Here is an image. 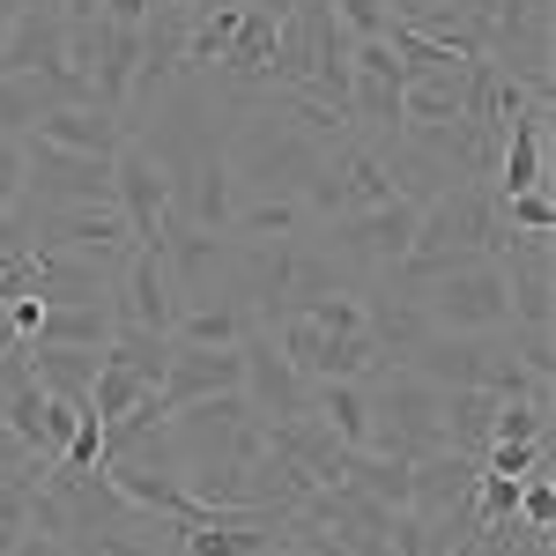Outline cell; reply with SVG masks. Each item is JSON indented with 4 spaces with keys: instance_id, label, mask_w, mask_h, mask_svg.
Instances as JSON below:
<instances>
[{
    "instance_id": "6da1fadb",
    "label": "cell",
    "mask_w": 556,
    "mask_h": 556,
    "mask_svg": "<svg viewBox=\"0 0 556 556\" xmlns=\"http://www.w3.org/2000/svg\"><path fill=\"white\" fill-rule=\"evenodd\" d=\"M513 238L505 223V201L490 178H453L445 193L424 201V223H416V245L393 267V282H424L438 267H460V260H497V245Z\"/></svg>"
},
{
    "instance_id": "7a4b0ae2",
    "label": "cell",
    "mask_w": 556,
    "mask_h": 556,
    "mask_svg": "<svg viewBox=\"0 0 556 556\" xmlns=\"http://www.w3.org/2000/svg\"><path fill=\"white\" fill-rule=\"evenodd\" d=\"M371 393V445L364 453H401V460H424L445 445V386H430L408 364H386L364 379Z\"/></svg>"
},
{
    "instance_id": "3957f363",
    "label": "cell",
    "mask_w": 556,
    "mask_h": 556,
    "mask_svg": "<svg viewBox=\"0 0 556 556\" xmlns=\"http://www.w3.org/2000/svg\"><path fill=\"white\" fill-rule=\"evenodd\" d=\"M401 290L416 298L430 334H505L513 327V298H505L497 260H460V267H438L424 282H401Z\"/></svg>"
},
{
    "instance_id": "277c9868",
    "label": "cell",
    "mask_w": 556,
    "mask_h": 556,
    "mask_svg": "<svg viewBox=\"0 0 556 556\" xmlns=\"http://www.w3.org/2000/svg\"><path fill=\"white\" fill-rule=\"evenodd\" d=\"M416 223H424V201L393 193V201H379V208L334 215V223L319 230V245L342 260V267H356L364 282H386V275L408 260V245H416Z\"/></svg>"
},
{
    "instance_id": "5b68a950",
    "label": "cell",
    "mask_w": 556,
    "mask_h": 556,
    "mask_svg": "<svg viewBox=\"0 0 556 556\" xmlns=\"http://www.w3.org/2000/svg\"><path fill=\"white\" fill-rule=\"evenodd\" d=\"M30 245L89 260L97 275L119 282L134 260V230H127V215H119V201H75V208H30Z\"/></svg>"
},
{
    "instance_id": "8992f818",
    "label": "cell",
    "mask_w": 556,
    "mask_h": 556,
    "mask_svg": "<svg viewBox=\"0 0 556 556\" xmlns=\"http://www.w3.org/2000/svg\"><path fill=\"white\" fill-rule=\"evenodd\" d=\"M267 334H275V349L290 356V371H298L304 386H319V379H371V371H386V349H379L371 327H364V334H334V327H319L312 312H282Z\"/></svg>"
},
{
    "instance_id": "52a82bcc",
    "label": "cell",
    "mask_w": 556,
    "mask_h": 556,
    "mask_svg": "<svg viewBox=\"0 0 556 556\" xmlns=\"http://www.w3.org/2000/svg\"><path fill=\"white\" fill-rule=\"evenodd\" d=\"M75 201H112V156L52 149L23 134V208H75Z\"/></svg>"
},
{
    "instance_id": "ba28073f",
    "label": "cell",
    "mask_w": 556,
    "mask_h": 556,
    "mask_svg": "<svg viewBox=\"0 0 556 556\" xmlns=\"http://www.w3.org/2000/svg\"><path fill=\"white\" fill-rule=\"evenodd\" d=\"M112 201H119V215H127L134 245H164V223H172V178H164L156 156H149L141 134H127L119 156H112Z\"/></svg>"
},
{
    "instance_id": "9c48e42d",
    "label": "cell",
    "mask_w": 556,
    "mask_h": 556,
    "mask_svg": "<svg viewBox=\"0 0 556 556\" xmlns=\"http://www.w3.org/2000/svg\"><path fill=\"white\" fill-rule=\"evenodd\" d=\"M208 393H245V356H238V349L172 342V364H164V379H156V408L172 416L186 401H208Z\"/></svg>"
},
{
    "instance_id": "30bf717a",
    "label": "cell",
    "mask_w": 556,
    "mask_h": 556,
    "mask_svg": "<svg viewBox=\"0 0 556 556\" xmlns=\"http://www.w3.org/2000/svg\"><path fill=\"white\" fill-rule=\"evenodd\" d=\"M267 445H275V453H282V460H290L312 490L349 482V453H356V445H342V438L319 424L312 408H304V416H275V424H267Z\"/></svg>"
},
{
    "instance_id": "8fae6325",
    "label": "cell",
    "mask_w": 556,
    "mask_h": 556,
    "mask_svg": "<svg viewBox=\"0 0 556 556\" xmlns=\"http://www.w3.org/2000/svg\"><path fill=\"white\" fill-rule=\"evenodd\" d=\"M238 356H245V401H253L267 424H275V416H304V408H312V386L290 371V356L275 349V334H267V327H253V334L238 342Z\"/></svg>"
},
{
    "instance_id": "7c38bea8",
    "label": "cell",
    "mask_w": 556,
    "mask_h": 556,
    "mask_svg": "<svg viewBox=\"0 0 556 556\" xmlns=\"http://www.w3.org/2000/svg\"><path fill=\"white\" fill-rule=\"evenodd\" d=\"M112 312H119V327H141V334H172L178 298H172V275H164V253H156V245H134V260H127V275H119V298H112Z\"/></svg>"
},
{
    "instance_id": "4fadbf2b",
    "label": "cell",
    "mask_w": 556,
    "mask_h": 556,
    "mask_svg": "<svg viewBox=\"0 0 556 556\" xmlns=\"http://www.w3.org/2000/svg\"><path fill=\"white\" fill-rule=\"evenodd\" d=\"M30 134H38V141H52V149L119 156V141H127V119H119V112H104V104H45Z\"/></svg>"
},
{
    "instance_id": "5bb4252c",
    "label": "cell",
    "mask_w": 556,
    "mask_h": 556,
    "mask_svg": "<svg viewBox=\"0 0 556 556\" xmlns=\"http://www.w3.org/2000/svg\"><path fill=\"white\" fill-rule=\"evenodd\" d=\"M97 356H104V349L23 342V364H30V379H38L52 401H67V408H89V386H97Z\"/></svg>"
},
{
    "instance_id": "9a60e30c",
    "label": "cell",
    "mask_w": 556,
    "mask_h": 556,
    "mask_svg": "<svg viewBox=\"0 0 556 556\" xmlns=\"http://www.w3.org/2000/svg\"><path fill=\"white\" fill-rule=\"evenodd\" d=\"M497 401L505 393H490V386H445V445L482 468V453H490V438H497Z\"/></svg>"
},
{
    "instance_id": "2e32d148",
    "label": "cell",
    "mask_w": 556,
    "mask_h": 556,
    "mask_svg": "<svg viewBox=\"0 0 556 556\" xmlns=\"http://www.w3.org/2000/svg\"><path fill=\"white\" fill-rule=\"evenodd\" d=\"M312 416L334 430L342 445H371V393H364V379H319L312 386Z\"/></svg>"
},
{
    "instance_id": "e0dca14e",
    "label": "cell",
    "mask_w": 556,
    "mask_h": 556,
    "mask_svg": "<svg viewBox=\"0 0 556 556\" xmlns=\"http://www.w3.org/2000/svg\"><path fill=\"white\" fill-rule=\"evenodd\" d=\"M253 334V312L238 298H215V304H186L172 319V342H193V349H238Z\"/></svg>"
},
{
    "instance_id": "ac0fdd59",
    "label": "cell",
    "mask_w": 556,
    "mask_h": 556,
    "mask_svg": "<svg viewBox=\"0 0 556 556\" xmlns=\"http://www.w3.org/2000/svg\"><path fill=\"white\" fill-rule=\"evenodd\" d=\"M112 334H119L112 298L104 304H45V319H38V342H67V349H104Z\"/></svg>"
},
{
    "instance_id": "d6986e66",
    "label": "cell",
    "mask_w": 556,
    "mask_h": 556,
    "mask_svg": "<svg viewBox=\"0 0 556 556\" xmlns=\"http://www.w3.org/2000/svg\"><path fill=\"white\" fill-rule=\"evenodd\" d=\"M45 104H60L45 75H0V141H23Z\"/></svg>"
},
{
    "instance_id": "ffe728a7",
    "label": "cell",
    "mask_w": 556,
    "mask_h": 556,
    "mask_svg": "<svg viewBox=\"0 0 556 556\" xmlns=\"http://www.w3.org/2000/svg\"><path fill=\"white\" fill-rule=\"evenodd\" d=\"M349 482L364 490V497H379V505H408V460L401 453H349Z\"/></svg>"
},
{
    "instance_id": "44dd1931",
    "label": "cell",
    "mask_w": 556,
    "mask_h": 556,
    "mask_svg": "<svg viewBox=\"0 0 556 556\" xmlns=\"http://www.w3.org/2000/svg\"><path fill=\"white\" fill-rule=\"evenodd\" d=\"M334 8V23H342L349 38H386L393 30V8L386 0H327Z\"/></svg>"
},
{
    "instance_id": "7402d4cb",
    "label": "cell",
    "mask_w": 556,
    "mask_h": 556,
    "mask_svg": "<svg viewBox=\"0 0 556 556\" xmlns=\"http://www.w3.org/2000/svg\"><path fill=\"white\" fill-rule=\"evenodd\" d=\"M0 208H23V141H0Z\"/></svg>"
},
{
    "instance_id": "603a6c76",
    "label": "cell",
    "mask_w": 556,
    "mask_h": 556,
    "mask_svg": "<svg viewBox=\"0 0 556 556\" xmlns=\"http://www.w3.org/2000/svg\"><path fill=\"white\" fill-rule=\"evenodd\" d=\"M0 556H75V549H67L60 534H45V527H23V534H15Z\"/></svg>"
},
{
    "instance_id": "cb8c5ba5",
    "label": "cell",
    "mask_w": 556,
    "mask_h": 556,
    "mask_svg": "<svg viewBox=\"0 0 556 556\" xmlns=\"http://www.w3.org/2000/svg\"><path fill=\"white\" fill-rule=\"evenodd\" d=\"M30 245V208H0V253H23Z\"/></svg>"
},
{
    "instance_id": "d4e9b609",
    "label": "cell",
    "mask_w": 556,
    "mask_h": 556,
    "mask_svg": "<svg viewBox=\"0 0 556 556\" xmlns=\"http://www.w3.org/2000/svg\"><path fill=\"white\" fill-rule=\"evenodd\" d=\"M438 8H453V15H468V23H490L497 0H438Z\"/></svg>"
},
{
    "instance_id": "484cf974",
    "label": "cell",
    "mask_w": 556,
    "mask_h": 556,
    "mask_svg": "<svg viewBox=\"0 0 556 556\" xmlns=\"http://www.w3.org/2000/svg\"><path fill=\"white\" fill-rule=\"evenodd\" d=\"M8 349H23V334H15V319H8V304H0V356Z\"/></svg>"
},
{
    "instance_id": "4316f807",
    "label": "cell",
    "mask_w": 556,
    "mask_h": 556,
    "mask_svg": "<svg viewBox=\"0 0 556 556\" xmlns=\"http://www.w3.org/2000/svg\"><path fill=\"white\" fill-rule=\"evenodd\" d=\"M245 8H260V15H275V23H282V15H290L298 0H245Z\"/></svg>"
},
{
    "instance_id": "83f0119b",
    "label": "cell",
    "mask_w": 556,
    "mask_h": 556,
    "mask_svg": "<svg viewBox=\"0 0 556 556\" xmlns=\"http://www.w3.org/2000/svg\"><path fill=\"white\" fill-rule=\"evenodd\" d=\"M8 23H15V0H0V38H8Z\"/></svg>"
},
{
    "instance_id": "f1b7e54d",
    "label": "cell",
    "mask_w": 556,
    "mask_h": 556,
    "mask_svg": "<svg viewBox=\"0 0 556 556\" xmlns=\"http://www.w3.org/2000/svg\"><path fill=\"white\" fill-rule=\"evenodd\" d=\"M15 8H30V0H15Z\"/></svg>"
}]
</instances>
